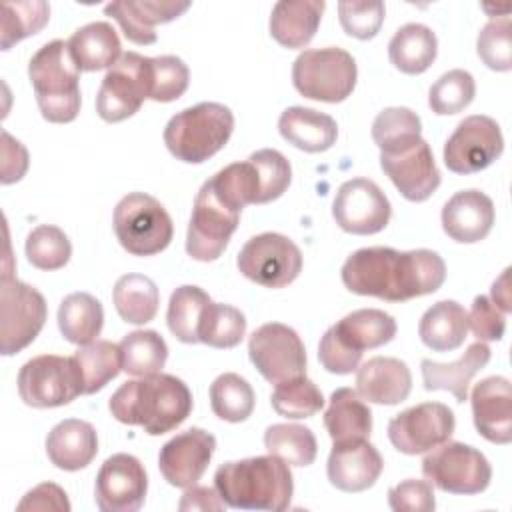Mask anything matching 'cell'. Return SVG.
<instances>
[{
	"mask_svg": "<svg viewBox=\"0 0 512 512\" xmlns=\"http://www.w3.org/2000/svg\"><path fill=\"white\" fill-rule=\"evenodd\" d=\"M344 286L358 296L404 302L436 292L446 280V264L434 250H394L370 246L352 252L340 270Z\"/></svg>",
	"mask_w": 512,
	"mask_h": 512,
	"instance_id": "1",
	"label": "cell"
},
{
	"mask_svg": "<svg viewBox=\"0 0 512 512\" xmlns=\"http://www.w3.org/2000/svg\"><path fill=\"white\" fill-rule=\"evenodd\" d=\"M110 414L128 426L160 436L178 428L192 412V392L172 374H150L124 382L108 400Z\"/></svg>",
	"mask_w": 512,
	"mask_h": 512,
	"instance_id": "2",
	"label": "cell"
},
{
	"mask_svg": "<svg viewBox=\"0 0 512 512\" xmlns=\"http://www.w3.org/2000/svg\"><path fill=\"white\" fill-rule=\"evenodd\" d=\"M214 488L230 508L282 512L290 506L294 480L288 464L268 454L224 462L214 474Z\"/></svg>",
	"mask_w": 512,
	"mask_h": 512,
	"instance_id": "3",
	"label": "cell"
},
{
	"mask_svg": "<svg viewBox=\"0 0 512 512\" xmlns=\"http://www.w3.org/2000/svg\"><path fill=\"white\" fill-rule=\"evenodd\" d=\"M396 320L378 308H360L332 324L318 344V360L330 374H352L364 350L380 348L396 336Z\"/></svg>",
	"mask_w": 512,
	"mask_h": 512,
	"instance_id": "4",
	"label": "cell"
},
{
	"mask_svg": "<svg viewBox=\"0 0 512 512\" xmlns=\"http://www.w3.org/2000/svg\"><path fill=\"white\" fill-rule=\"evenodd\" d=\"M28 78L32 82L36 104L44 120L68 124L80 112V70L74 64L68 42H46L28 62Z\"/></svg>",
	"mask_w": 512,
	"mask_h": 512,
	"instance_id": "5",
	"label": "cell"
},
{
	"mask_svg": "<svg viewBox=\"0 0 512 512\" xmlns=\"http://www.w3.org/2000/svg\"><path fill=\"white\" fill-rule=\"evenodd\" d=\"M234 130V114L218 102H200L174 114L164 128L170 154L186 164H202L220 152Z\"/></svg>",
	"mask_w": 512,
	"mask_h": 512,
	"instance_id": "6",
	"label": "cell"
},
{
	"mask_svg": "<svg viewBox=\"0 0 512 512\" xmlns=\"http://www.w3.org/2000/svg\"><path fill=\"white\" fill-rule=\"evenodd\" d=\"M114 234L132 256H154L168 248L174 236L172 218L150 194L130 192L114 208Z\"/></svg>",
	"mask_w": 512,
	"mask_h": 512,
	"instance_id": "7",
	"label": "cell"
},
{
	"mask_svg": "<svg viewBox=\"0 0 512 512\" xmlns=\"http://www.w3.org/2000/svg\"><path fill=\"white\" fill-rule=\"evenodd\" d=\"M358 78L356 60L338 46L312 48L298 54L292 64L294 88L310 100L336 104L346 100Z\"/></svg>",
	"mask_w": 512,
	"mask_h": 512,
	"instance_id": "8",
	"label": "cell"
},
{
	"mask_svg": "<svg viewBox=\"0 0 512 512\" xmlns=\"http://www.w3.org/2000/svg\"><path fill=\"white\" fill-rule=\"evenodd\" d=\"M378 148L380 168L406 200L424 202L438 190L442 174L422 134H408Z\"/></svg>",
	"mask_w": 512,
	"mask_h": 512,
	"instance_id": "9",
	"label": "cell"
},
{
	"mask_svg": "<svg viewBox=\"0 0 512 512\" xmlns=\"http://www.w3.org/2000/svg\"><path fill=\"white\" fill-rule=\"evenodd\" d=\"M46 318L44 296L4 268L0 280V352L12 356L30 346L44 328Z\"/></svg>",
	"mask_w": 512,
	"mask_h": 512,
	"instance_id": "10",
	"label": "cell"
},
{
	"mask_svg": "<svg viewBox=\"0 0 512 512\" xmlns=\"http://www.w3.org/2000/svg\"><path fill=\"white\" fill-rule=\"evenodd\" d=\"M422 474L442 492L472 496L488 488L492 466L474 446L446 440L424 456Z\"/></svg>",
	"mask_w": 512,
	"mask_h": 512,
	"instance_id": "11",
	"label": "cell"
},
{
	"mask_svg": "<svg viewBox=\"0 0 512 512\" xmlns=\"http://www.w3.org/2000/svg\"><path fill=\"white\" fill-rule=\"evenodd\" d=\"M18 394L32 408H58L84 394L82 376L74 356L40 354L18 372Z\"/></svg>",
	"mask_w": 512,
	"mask_h": 512,
	"instance_id": "12",
	"label": "cell"
},
{
	"mask_svg": "<svg viewBox=\"0 0 512 512\" xmlns=\"http://www.w3.org/2000/svg\"><path fill=\"white\" fill-rule=\"evenodd\" d=\"M150 84V58L138 52H124L98 88V116L110 124L134 116L142 102L150 98Z\"/></svg>",
	"mask_w": 512,
	"mask_h": 512,
	"instance_id": "13",
	"label": "cell"
},
{
	"mask_svg": "<svg viewBox=\"0 0 512 512\" xmlns=\"http://www.w3.org/2000/svg\"><path fill=\"white\" fill-rule=\"evenodd\" d=\"M302 252L284 234L262 232L246 240L236 266L248 280L264 288H284L302 272Z\"/></svg>",
	"mask_w": 512,
	"mask_h": 512,
	"instance_id": "14",
	"label": "cell"
},
{
	"mask_svg": "<svg viewBox=\"0 0 512 512\" xmlns=\"http://www.w3.org/2000/svg\"><path fill=\"white\" fill-rule=\"evenodd\" d=\"M238 210L226 206L208 182L196 194L186 234V252L198 262H214L226 250L240 222Z\"/></svg>",
	"mask_w": 512,
	"mask_h": 512,
	"instance_id": "15",
	"label": "cell"
},
{
	"mask_svg": "<svg viewBox=\"0 0 512 512\" xmlns=\"http://www.w3.org/2000/svg\"><path fill=\"white\" fill-rule=\"evenodd\" d=\"M248 356L270 384L306 374L304 342L294 328L282 322H268L256 328L248 340Z\"/></svg>",
	"mask_w": 512,
	"mask_h": 512,
	"instance_id": "16",
	"label": "cell"
},
{
	"mask_svg": "<svg viewBox=\"0 0 512 512\" xmlns=\"http://www.w3.org/2000/svg\"><path fill=\"white\" fill-rule=\"evenodd\" d=\"M504 138L498 122L484 114H472L458 122L444 144V164L454 174H474L502 156Z\"/></svg>",
	"mask_w": 512,
	"mask_h": 512,
	"instance_id": "17",
	"label": "cell"
},
{
	"mask_svg": "<svg viewBox=\"0 0 512 512\" xmlns=\"http://www.w3.org/2000/svg\"><path fill=\"white\" fill-rule=\"evenodd\" d=\"M454 412L442 402H422L402 410L388 422L392 446L408 456L430 452L454 434Z\"/></svg>",
	"mask_w": 512,
	"mask_h": 512,
	"instance_id": "18",
	"label": "cell"
},
{
	"mask_svg": "<svg viewBox=\"0 0 512 512\" xmlns=\"http://www.w3.org/2000/svg\"><path fill=\"white\" fill-rule=\"evenodd\" d=\"M336 224L356 236L382 232L392 216V206L380 186L370 178L346 180L332 202Z\"/></svg>",
	"mask_w": 512,
	"mask_h": 512,
	"instance_id": "19",
	"label": "cell"
},
{
	"mask_svg": "<svg viewBox=\"0 0 512 512\" xmlns=\"http://www.w3.org/2000/svg\"><path fill=\"white\" fill-rule=\"evenodd\" d=\"M146 492V470L132 454H112L96 474L94 500L102 512H136L144 506Z\"/></svg>",
	"mask_w": 512,
	"mask_h": 512,
	"instance_id": "20",
	"label": "cell"
},
{
	"mask_svg": "<svg viewBox=\"0 0 512 512\" xmlns=\"http://www.w3.org/2000/svg\"><path fill=\"white\" fill-rule=\"evenodd\" d=\"M216 438L202 428H188L170 438L158 454V468L164 480L176 488L194 486L206 472Z\"/></svg>",
	"mask_w": 512,
	"mask_h": 512,
	"instance_id": "21",
	"label": "cell"
},
{
	"mask_svg": "<svg viewBox=\"0 0 512 512\" xmlns=\"http://www.w3.org/2000/svg\"><path fill=\"white\" fill-rule=\"evenodd\" d=\"M384 468V460L368 440L332 442L326 464L328 480L342 492H364L376 484Z\"/></svg>",
	"mask_w": 512,
	"mask_h": 512,
	"instance_id": "22",
	"label": "cell"
},
{
	"mask_svg": "<svg viewBox=\"0 0 512 512\" xmlns=\"http://www.w3.org/2000/svg\"><path fill=\"white\" fill-rule=\"evenodd\" d=\"M478 434L492 444L512 442V386L504 376L480 380L470 396Z\"/></svg>",
	"mask_w": 512,
	"mask_h": 512,
	"instance_id": "23",
	"label": "cell"
},
{
	"mask_svg": "<svg viewBox=\"0 0 512 512\" xmlns=\"http://www.w3.org/2000/svg\"><path fill=\"white\" fill-rule=\"evenodd\" d=\"M190 8L186 0H118L104 6L106 16H112L124 36L140 46L156 42L154 28L182 16Z\"/></svg>",
	"mask_w": 512,
	"mask_h": 512,
	"instance_id": "24",
	"label": "cell"
},
{
	"mask_svg": "<svg viewBox=\"0 0 512 512\" xmlns=\"http://www.w3.org/2000/svg\"><path fill=\"white\" fill-rule=\"evenodd\" d=\"M494 202L480 190H460L442 208V230L460 244L484 240L494 226Z\"/></svg>",
	"mask_w": 512,
	"mask_h": 512,
	"instance_id": "25",
	"label": "cell"
},
{
	"mask_svg": "<svg viewBox=\"0 0 512 512\" xmlns=\"http://www.w3.org/2000/svg\"><path fill=\"white\" fill-rule=\"evenodd\" d=\"M412 390L408 364L392 356H374L356 368V392L372 404L394 406L404 402Z\"/></svg>",
	"mask_w": 512,
	"mask_h": 512,
	"instance_id": "26",
	"label": "cell"
},
{
	"mask_svg": "<svg viewBox=\"0 0 512 512\" xmlns=\"http://www.w3.org/2000/svg\"><path fill=\"white\" fill-rule=\"evenodd\" d=\"M490 362V348L476 340L472 342L464 354L454 362H436L430 358H424L420 362L422 370V382L428 392L434 390H446L450 392L456 402L468 400V388L472 378Z\"/></svg>",
	"mask_w": 512,
	"mask_h": 512,
	"instance_id": "27",
	"label": "cell"
},
{
	"mask_svg": "<svg viewBox=\"0 0 512 512\" xmlns=\"http://www.w3.org/2000/svg\"><path fill=\"white\" fill-rule=\"evenodd\" d=\"M46 454L60 470H82L98 454V434L90 422L66 418L48 432Z\"/></svg>",
	"mask_w": 512,
	"mask_h": 512,
	"instance_id": "28",
	"label": "cell"
},
{
	"mask_svg": "<svg viewBox=\"0 0 512 512\" xmlns=\"http://www.w3.org/2000/svg\"><path fill=\"white\" fill-rule=\"evenodd\" d=\"M280 136L298 150L318 154L336 144V120L324 112L304 106H290L278 118Z\"/></svg>",
	"mask_w": 512,
	"mask_h": 512,
	"instance_id": "29",
	"label": "cell"
},
{
	"mask_svg": "<svg viewBox=\"0 0 512 512\" xmlns=\"http://www.w3.org/2000/svg\"><path fill=\"white\" fill-rule=\"evenodd\" d=\"M326 4L322 0H280L270 12V36L284 48H304L316 34Z\"/></svg>",
	"mask_w": 512,
	"mask_h": 512,
	"instance_id": "30",
	"label": "cell"
},
{
	"mask_svg": "<svg viewBox=\"0 0 512 512\" xmlns=\"http://www.w3.org/2000/svg\"><path fill=\"white\" fill-rule=\"evenodd\" d=\"M68 50L80 72L110 70L122 56L120 38L108 22H90L78 28L68 40Z\"/></svg>",
	"mask_w": 512,
	"mask_h": 512,
	"instance_id": "31",
	"label": "cell"
},
{
	"mask_svg": "<svg viewBox=\"0 0 512 512\" xmlns=\"http://www.w3.org/2000/svg\"><path fill=\"white\" fill-rule=\"evenodd\" d=\"M468 332V312L456 300L432 304L418 322V336L434 352H450L464 344Z\"/></svg>",
	"mask_w": 512,
	"mask_h": 512,
	"instance_id": "32",
	"label": "cell"
},
{
	"mask_svg": "<svg viewBox=\"0 0 512 512\" xmlns=\"http://www.w3.org/2000/svg\"><path fill=\"white\" fill-rule=\"evenodd\" d=\"M324 426L332 442L368 440L372 432V412L352 388H338L330 396L324 412Z\"/></svg>",
	"mask_w": 512,
	"mask_h": 512,
	"instance_id": "33",
	"label": "cell"
},
{
	"mask_svg": "<svg viewBox=\"0 0 512 512\" xmlns=\"http://www.w3.org/2000/svg\"><path fill=\"white\" fill-rule=\"evenodd\" d=\"M438 54L436 34L418 22L400 26L388 42L390 64L404 74L426 72Z\"/></svg>",
	"mask_w": 512,
	"mask_h": 512,
	"instance_id": "34",
	"label": "cell"
},
{
	"mask_svg": "<svg viewBox=\"0 0 512 512\" xmlns=\"http://www.w3.org/2000/svg\"><path fill=\"white\" fill-rule=\"evenodd\" d=\"M104 326V308L98 298L88 292L68 294L58 308V328L62 336L76 344L84 346L100 336Z\"/></svg>",
	"mask_w": 512,
	"mask_h": 512,
	"instance_id": "35",
	"label": "cell"
},
{
	"mask_svg": "<svg viewBox=\"0 0 512 512\" xmlns=\"http://www.w3.org/2000/svg\"><path fill=\"white\" fill-rule=\"evenodd\" d=\"M112 300L118 316L124 322L142 326L154 320L160 304V292L152 278L130 272L116 280Z\"/></svg>",
	"mask_w": 512,
	"mask_h": 512,
	"instance_id": "36",
	"label": "cell"
},
{
	"mask_svg": "<svg viewBox=\"0 0 512 512\" xmlns=\"http://www.w3.org/2000/svg\"><path fill=\"white\" fill-rule=\"evenodd\" d=\"M74 360L82 376L84 394H94L102 390L122 370L120 344H114L110 340H94L80 346L74 352Z\"/></svg>",
	"mask_w": 512,
	"mask_h": 512,
	"instance_id": "37",
	"label": "cell"
},
{
	"mask_svg": "<svg viewBox=\"0 0 512 512\" xmlns=\"http://www.w3.org/2000/svg\"><path fill=\"white\" fill-rule=\"evenodd\" d=\"M210 296L192 284L178 286L168 302L166 324L174 338L184 344H196L198 340V326L206 306L210 304Z\"/></svg>",
	"mask_w": 512,
	"mask_h": 512,
	"instance_id": "38",
	"label": "cell"
},
{
	"mask_svg": "<svg viewBox=\"0 0 512 512\" xmlns=\"http://www.w3.org/2000/svg\"><path fill=\"white\" fill-rule=\"evenodd\" d=\"M122 370L130 376L162 372L168 360V346L156 330H134L120 342Z\"/></svg>",
	"mask_w": 512,
	"mask_h": 512,
	"instance_id": "39",
	"label": "cell"
},
{
	"mask_svg": "<svg viewBox=\"0 0 512 512\" xmlns=\"http://www.w3.org/2000/svg\"><path fill=\"white\" fill-rule=\"evenodd\" d=\"M268 454L284 460L288 466H310L316 460L318 444L308 426L302 424H272L264 432Z\"/></svg>",
	"mask_w": 512,
	"mask_h": 512,
	"instance_id": "40",
	"label": "cell"
},
{
	"mask_svg": "<svg viewBox=\"0 0 512 512\" xmlns=\"http://www.w3.org/2000/svg\"><path fill=\"white\" fill-rule=\"evenodd\" d=\"M212 412L226 422H244L254 410V390L246 378L236 372H224L210 384Z\"/></svg>",
	"mask_w": 512,
	"mask_h": 512,
	"instance_id": "41",
	"label": "cell"
},
{
	"mask_svg": "<svg viewBox=\"0 0 512 512\" xmlns=\"http://www.w3.org/2000/svg\"><path fill=\"white\" fill-rule=\"evenodd\" d=\"M246 334L244 314L222 302H210L202 314L198 326V340L212 348H234L242 342Z\"/></svg>",
	"mask_w": 512,
	"mask_h": 512,
	"instance_id": "42",
	"label": "cell"
},
{
	"mask_svg": "<svg viewBox=\"0 0 512 512\" xmlns=\"http://www.w3.org/2000/svg\"><path fill=\"white\" fill-rule=\"evenodd\" d=\"M270 402L276 414L288 420H300L320 412L324 406V396L320 388L304 374L276 384Z\"/></svg>",
	"mask_w": 512,
	"mask_h": 512,
	"instance_id": "43",
	"label": "cell"
},
{
	"mask_svg": "<svg viewBox=\"0 0 512 512\" xmlns=\"http://www.w3.org/2000/svg\"><path fill=\"white\" fill-rule=\"evenodd\" d=\"M2 50H10L20 40L38 34L50 20V4L44 0L32 2H2Z\"/></svg>",
	"mask_w": 512,
	"mask_h": 512,
	"instance_id": "44",
	"label": "cell"
},
{
	"mask_svg": "<svg viewBox=\"0 0 512 512\" xmlns=\"http://www.w3.org/2000/svg\"><path fill=\"white\" fill-rule=\"evenodd\" d=\"M476 82L468 70L454 68L444 72L428 90V106L438 116L458 114L472 104Z\"/></svg>",
	"mask_w": 512,
	"mask_h": 512,
	"instance_id": "45",
	"label": "cell"
},
{
	"mask_svg": "<svg viewBox=\"0 0 512 512\" xmlns=\"http://www.w3.org/2000/svg\"><path fill=\"white\" fill-rule=\"evenodd\" d=\"M28 262L38 270H60L72 256V244L62 228L52 224L36 226L24 246Z\"/></svg>",
	"mask_w": 512,
	"mask_h": 512,
	"instance_id": "46",
	"label": "cell"
},
{
	"mask_svg": "<svg viewBox=\"0 0 512 512\" xmlns=\"http://www.w3.org/2000/svg\"><path fill=\"white\" fill-rule=\"evenodd\" d=\"M258 174V202L256 204H268L278 200L292 182V166L288 158L274 150V148H262L250 154L248 158Z\"/></svg>",
	"mask_w": 512,
	"mask_h": 512,
	"instance_id": "47",
	"label": "cell"
},
{
	"mask_svg": "<svg viewBox=\"0 0 512 512\" xmlns=\"http://www.w3.org/2000/svg\"><path fill=\"white\" fill-rule=\"evenodd\" d=\"M476 52L480 60L496 72H508L512 68V20L510 16H498L484 24L476 38Z\"/></svg>",
	"mask_w": 512,
	"mask_h": 512,
	"instance_id": "48",
	"label": "cell"
},
{
	"mask_svg": "<svg viewBox=\"0 0 512 512\" xmlns=\"http://www.w3.org/2000/svg\"><path fill=\"white\" fill-rule=\"evenodd\" d=\"M150 76V100L154 102H174L188 90L190 70L178 56L150 58Z\"/></svg>",
	"mask_w": 512,
	"mask_h": 512,
	"instance_id": "49",
	"label": "cell"
},
{
	"mask_svg": "<svg viewBox=\"0 0 512 512\" xmlns=\"http://www.w3.org/2000/svg\"><path fill=\"white\" fill-rule=\"evenodd\" d=\"M384 2H338V18L344 32L358 40H370L380 32L384 22Z\"/></svg>",
	"mask_w": 512,
	"mask_h": 512,
	"instance_id": "50",
	"label": "cell"
},
{
	"mask_svg": "<svg viewBox=\"0 0 512 512\" xmlns=\"http://www.w3.org/2000/svg\"><path fill=\"white\" fill-rule=\"evenodd\" d=\"M408 134H422L420 116L410 108H384L372 122V140L376 142V146H382Z\"/></svg>",
	"mask_w": 512,
	"mask_h": 512,
	"instance_id": "51",
	"label": "cell"
},
{
	"mask_svg": "<svg viewBox=\"0 0 512 512\" xmlns=\"http://www.w3.org/2000/svg\"><path fill=\"white\" fill-rule=\"evenodd\" d=\"M388 506L394 512H432L436 508L432 484L408 478L388 490Z\"/></svg>",
	"mask_w": 512,
	"mask_h": 512,
	"instance_id": "52",
	"label": "cell"
},
{
	"mask_svg": "<svg viewBox=\"0 0 512 512\" xmlns=\"http://www.w3.org/2000/svg\"><path fill=\"white\" fill-rule=\"evenodd\" d=\"M468 328L480 342L502 340L506 332V316L488 296L480 294L474 298L468 312Z\"/></svg>",
	"mask_w": 512,
	"mask_h": 512,
	"instance_id": "53",
	"label": "cell"
},
{
	"mask_svg": "<svg viewBox=\"0 0 512 512\" xmlns=\"http://www.w3.org/2000/svg\"><path fill=\"white\" fill-rule=\"evenodd\" d=\"M22 510H56V512H68L70 502L66 498V492L54 484V482H42L28 490L24 498L16 506Z\"/></svg>",
	"mask_w": 512,
	"mask_h": 512,
	"instance_id": "54",
	"label": "cell"
},
{
	"mask_svg": "<svg viewBox=\"0 0 512 512\" xmlns=\"http://www.w3.org/2000/svg\"><path fill=\"white\" fill-rule=\"evenodd\" d=\"M28 170V152L22 142L14 140L6 130L2 132V184L18 182Z\"/></svg>",
	"mask_w": 512,
	"mask_h": 512,
	"instance_id": "55",
	"label": "cell"
},
{
	"mask_svg": "<svg viewBox=\"0 0 512 512\" xmlns=\"http://www.w3.org/2000/svg\"><path fill=\"white\" fill-rule=\"evenodd\" d=\"M180 510H224L226 504L220 498L216 488L208 486H190L182 494V500L178 504Z\"/></svg>",
	"mask_w": 512,
	"mask_h": 512,
	"instance_id": "56",
	"label": "cell"
},
{
	"mask_svg": "<svg viewBox=\"0 0 512 512\" xmlns=\"http://www.w3.org/2000/svg\"><path fill=\"white\" fill-rule=\"evenodd\" d=\"M508 274H510V268H506L500 278L492 284V302L504 312L508 314L512 310L510 306V290H508Z\"/></svg>",
	"mask_w": 512,
	"mask_h": 512,
	"instance_id": "57",
	"label": "cell"
}]
</instances>
